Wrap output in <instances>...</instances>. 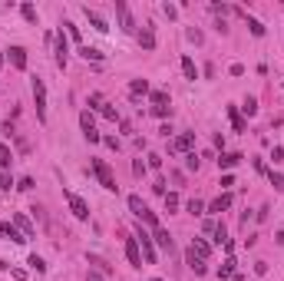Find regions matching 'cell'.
<instances>
[{
  "instance_id": "1",
  "label": "cell",
  "mask_w": 284,
  "mask_h": 281,
  "mask_svg": "<svg viewBox=\"0 0 284 281\" xmlns=\"http://www.w3.org/2000/svg\"><path fill=\"white\" fill-rule=\"evenodd\" d=\"M129 212H132V215L139 218V222H146V225H149L152 232L159 228V215H156V212H149V205L142 202V195H129Z\"/></svg>"
},
{
  "instance_id": "2",
  "label": "cell",
  "mask_w": 284,
  "mask_h": 281,
  "mask_svg": "<svg viewBox=\"0 0 284 281\" xmlns=\"http://www.w3.org/2000/svg\"><path fill=\"white\" fill-rule=\"evenodd\" d=\"M116 20H119V30L122 33H139V24H135V17H132L126 0H116Z\"/></svg>"
},
{
  "instance_id": "3",
  "label": "cell",
  "mask_w": 284,
  "mask_h": 281,
  "mask_svg": "<svg viewBox=\"0 0 284 281\" xmlns=\"http://www.w3.org/2000/svg\"><path fill=\"white\" fill-rule=\"evenodd\" d=\"M93 172H96V179H99V185H103L106 192H116V189H119L116 176H112V169H109V162H106V159H93Z\"/></svg>"
},
{
  "instance_id": "4",
  "label": "cell",
  "mask_w": 284,
  "mask_h": 281,
  "mask_svg": "<svg viewBox=\"0 0 284 281\" xmlns=\"http://www.w3.org/2000/svg\"><path fill=\"white\" fill-rule=\"evenodd\" d=\"M30 89H33V103H37V119L47 122V86H43V80H40V76H33Z\"/></svg>"
},
{
  "instance_id": "5",
  "label": "cell",
  "mask_w": 284,
  "mask_h": 281,
  "mask_svg": "<svg viewBox=\"0 0 284 281\" xmlns=\"http://www.w3.org/2000/svg\"><path fill=\"white\" fill-rule=\"evenodd\" d=\"M135 241H139V248H142V261L146 265H156V241H152L149 232H142V225L135 228Z\"/></svg>"
},
{
  "instance_id": "6",
  "label": "cell",
  "mask_w": 284,
  "mask_h": 281,
  "mask_svg": "<svg viewBox=\"0 0 284 281\" xmlns=\"http://www.w3.org/2000/svg\"><path fill=\"white\" fill-rule=\"evenodd\" d=\"M63 199H66V205H70L73 218H79V222H89V205H86L83 199H79L76 192H70V189H66V192H63Z\"/></svg>"
},
{
  "instance_id": "7",
  "label": "cell",
  "mask_w": 284,
  "mask_h": 281,
  "mask_svg": "<svg viewBox=\"0 0 284 281\" xmlns=\"http://www.w3.org/2000/svg\"><path fill=\"white\" fill-rule=\"evenodd\" d=\"M53 43H56V66L66 70V63H70V43H66V33L56 30L53 33Z\"/></svg>"
},
{
  "instance_id": "8",
  "label": "cell",
  "mask_w": 284,
  "mask_h": 281,
  "mask_svg": "<svg viewBox=\"0 0 284 281\" xmlns=\"http://www.w3.org/2000/svg\"><path fill=\"white\" fill-rule=\"evenodd\" d=\"M192 146H195V132H182L169 143V156H179V153H192Z\"/></svg>"
},
{
  "instance_id": "9",
  "label": "cell",
  "mask_w": 284,
  "mask_h": 281,
  "mask_svg": "<svg viewBox=\"0 0 284 281\" xmlns=\"http://www.w3.org/2000/svg\"><path fill=\"white\" fill-rule=\"evenodd\" d=\"M14 228L20 235H24V238H33V235H37V228H33V222L30 218L24 215V212H14Z\"/></svg>"
},
{
  "instance_id": "10",
  "label": "cell",
  "mask_w": 284,
  "mask_h": 281,
  "mask_svg": "<svg viewBox=\"0 0 284 281\" xmlns=\"http://www.w3.org/2000/svg\"><path fill=\"white\" fill-rule=\"evenodd\" d=\"M231 202H235V199H231V192H221L215 202H208V205H205V212H212V215H221V212H228V209H231Z\"/></svg>"
},
{
  "instance_id": "11",
  "label": "cell",
  "mask_w": 284,
  "mask_h": 281,
  "mask_svg": "<svg viewBox=\"0 0 284 281\" xmlns=\"http://www.w3.org/2000/svg\"><path fill=\"white\" fill-rule=\"evenodd\" d=\"M152 241H156L159 248H166V251H169V255H175V241H172V235H169V232H166V228H162V225H159L156 232H152Z\"/></svg>"
},
{
  "instance_id": "12",
  "label": "cell",
  "mask_w": 284,
  "mask_h": 281,
  "mask_svg": "<svg viewBox=\"0 0 284 281\" xmlns=\"http://www.w3.org/2000/svg\"><path fill=\"white\" fill-rule=\"evenodd\" d=\"M126 258H129V265L132 268H142V248H139V241L135 238H126Z\"/></svg>"
},
{
  "instance_id": "13",
  "label": "cell",
  "mask_w": 284,
  "mask_h": 281,
  "mask_svg": "<svg viewBox=\"0 0 284 281\" xmlns=\"http://www.w3.org/2000/svg\"><path fill=\"white\" fill-rule=\"evenodd\" d=\"M185 265H189L192 271L198 274V278H202V274H208V265H205V258H198V255H195V251H192V248L185 251Z\"/></svg>"
},
{
  "instance_id": "14",
  "label": "cell",
  "mask_w": 284,
  "mask_h": 281,
  "mask_svg": "<svg viewBox=\"0 0 284 281\" xmlns=\"http://www.w3.org/2000/svg\"><path fill=\"white\" fill-rule=\"evenodd\" d=\"M83 14H86V20H89V27H93V30L109 33V24H106V17H103V14H96V10H89V7H83Z\"/></svg>"
},
{
  "instance_id": "15",
  "label": "cell",
  "mask_w": 284,
  "mask_h": 281,
  "mask_svg": "<svg viewBox=\"0 0 284 281\" xmlns=\"http://www.w3.org/2000/svg\"><path fill=\"white\" fill-rule=\"evenodd\" d=\"M7 60H10L14 70H27V50L24 47H10L7 50Z\"/></svg>"
},
{
  "instance_id": "16",
  "label": "cell",
  "mask_w": 284,
  "mask_h": 281,
  "mask_svg": "<svg viewBox=\"0 0 284 281\" xmlns=\"http://www.w3.org/2000/svg\"><path fill=\"white\" fill-rule=\"evenodd\" d=\"M139 47L142 50H156V30H152V24H146L139 30Z\"/></svg>"
},
{
  "instance_id": "17",
  "label": "cell",
  "mask_w": 284,
  "mask_h": 281,
  "mask_svg": "<svg viewBox=\"0 0 284 281\" xmlns=\"http://www.w3.org/2000/svg\"><path fill=\"white\" fill-rule=\"evenodd\" d=\"M189 248L195 251L198 258H205V261H208V255H212V245H208L205 238H192V245H189Z\"/></svg>"
},
{
  "instance_id": "18",
  "label": "cell",
  "mask_w": 284,
  "mask_h": 281,
  "mask_svg": "<svg viewBox=\"0 0 284 281\" xmlns=\"http://www.w3.org/2000/svg\"><path fill=\"white\" fill-rule=\"evenodd\" d=\"M241 159H245L241 153H221V156H218V166H221V169H235Z\"/></svg>"
},
{
  "instance_id": "19",
  "label": "cell",
  "mask_w": 284,
  "mask_h": 281,
  "mask_svg": "<svg viewBox=\"0 0 284 281\" xmlns=\"http://www.w3.org/2000/svg\"><path fill=\"white\" fill-rule=\"evenodd\" d=\"M182 73H185V80H198V66L192 56H182Z\"/></svg>"
},
{
  "instance_id": "20",
  "label": "cell",
  "mask_w": 284,
  "mask_h": 281,
  "mask_svg": "<svg viewBox=\"0 0 284 281\" xmlns=\"http://www.w3.org/2000/svg\"><path fill=\"white\" fill-rule=\"evenodd\" d=\"M79 56L83 60H93V63H103V50H96V47H79Z\"/></svg>"
},
{
  "instance_id": "21",
  "label": "cell",
  "mask_w": 284,
  "mask_h": 281,
  "mask_svg": "<svg viewBox=\"0 0 284 281\" xmlns=\"http://www.w3.org/2000/svg\"><path fill=\"white\" fill-rule=\"evenodd\" d=\"M149 99H152V109H159V106H172V99H169V93H162V89H156V93H152V89H149Z\"/></svg>"
},
{
  "instance_id": "22",
  "label": "cell",
  "mask_w": 284,
  "mask_h": 281,
  "mask_svg": "<svg viewBox=\"0 0 284 281\" xmlns=\"http://www.w3.org/2000/svg\"><path fill=\"white\" fill-rule=\"evenodd\" d=\"M228 116H231V126H235V132H245V129H248V122L238 116V106H228Z\"/></svg>"
},
{
  "instance_id": "23",
  "label": "cell",
  "mask_w": 284,
  "mask_h": 281,
  "mask_svg": "<svg viewBox=\"0 0 284 281\" xmlns=\"http://www.w3.org/2000/svg\"><path fill=\"white\" fill-rule=\"evenodd\" d=\"M129 93H132V96H146V93H149V80H132L129 83Z\"/></svg>"
},
{
  "instance_id": "24",
  "label": "cell",
  "mask_w": 284,
  "mask_h": 281,
  "mask_svg": "<svg viewBox=\"0 0 284 281\" xmlns=\"http://www.w3.org/2000/svg\"><path fill=\"white\" fill-rule=\"evenodd\" d=\"M245 20H248V30H251V37H264V24H261V20H254V17H248V14H245Z\"/></svg>"
},
{
  "instance_id": "25",
  "label": "cell",
  "mask_w": 284,
  "mask_h": 281,
  "mask_svg": "<svg viewBox=\"0 0 284 281\" xmlns=\"http://www.w3.org/2000/svg\"><path fill=\"white\" fill-rule=\"evenodd\" d=\"M86 261H89V265H96V268H99V274H109V271H112V268L106 265V261H103L99 255H86Z\"/></svg>"
},
{
  "instance_id": "26",
  "label": "cell",
  "mask_w": 284,
  "mask_h": 281,
  "mask_svg": "<svg viewBox=\"0 0 284 281\" xmlns=\"http://www.w3.org/2000/svg\"><path fill=\"white\" fill-rule=\"evenodd\" d=\"M185 209H189V215H205V202H202V199H192Z\"/></svg>"
},
{
  "instance_id": "27",
  "label": "cell",
  "mask_w": 284,
  "mask_h": 281,
  "mask_svg": "<svg viewBox=\"0 0 284 281\" xmlns=\"http://www.w3.org/2000/svg\"><path fill=\"white\" fill-rule=\"evenodd\" d=\"M10 162H14V153H10V146H7V143H0V166L7 169Z\"/></svg>"
},
{
  "instance_id": "28",
  "label": "cell",
  "mask_w": 284,
  "mask_h": 281,
  "mask_svg": "<svg viewBox=\"0 0 284 281\" xmlns=\"http://www.w3.org/2000/svg\"><path fill=\"white\" fill-rule=\"evenodd\" d=\"M215 241H218V245H225V241H228V228H225V222H218V225H215Z\"/></svg>"
},
{
  "instance_id": "29",
  "label": "cell",
  "mask_w": 284,
  "mask_h": 281,
  "mask_svg": "<svg viewBox=\"0 0 284 281\" xmlns=\"http://www.w3.org/2000/svg\"><path fill=\"white\" fill-rule=\"evenodd\" d=\"M231 274H235V258H228V261H225V265L218 268V278L225 281V278H231Z\"/></svg>"
},
{
  "instance_id": "30",
  "label": "cell",
  "mask_w": 284,
  "mask_h": 281,
  "mask_svg": "<svg viewBox=\"0 0 284 281\" xmlns=\"http://www.w3.org/2000/svg\"><path fill=\"white\" fill-rule=\"evenodd\" d=\"M20 14H24L27 24H37V7H33V4H24V7H20Z\"/></svg>"
},
{
  "instance_id": "31",
  "label": "cell",
  "mask_w": 284,
  "mask_h": 281,
  "mask_svg": "<svg viewBox=\"0 0 284 281\" xmlns=\"http://www.w3.org/2000/svg\"><path fill=\"white\" fill-rule=\"evenodd\" d=\"M99 112H103V116H106V119H109V122H119V109H116V106H99Z\"/></svg>"
},
{
  "instance_id": "32",
  "label": "cell",
  "mask_w": 284,
  "mask_h": 281,
  "mask_svg": "<svg viewBox=\"0 0 284 281\" xmlns=\"http://www.w3.org/2000/svg\"><path fill=\"white\" fill-rule=\"evenodd\" d=\"M162 202H166V212H169V215L179 209V195H175V192H166V199H162Z\"/></svg>"
},
{
  "instance_id": "33",
  "label": "cell",
  "mask_w": 284,
  "mask_h": 281,
  "mask_svg": "<svg viewBox=\"0 0 284 281\" xmlns=\"http://www.w3.org/2000/svg\"><path fill=\"white\" fill-rule=\"evenodd\" d=\"M27 265H30L33 271H40V274L47 271V261H43V258H40V255H30V261H27Z\"/></svg>"
},
{
  "instance_id": "34",
  "label": "cell",
  "mask_w": 284,
  "mask_h": 281,
  "mask_svg": "<svg viewBox=\"0 0 284 281\" xmlns=\"http://www.w3.org/2000/svg\"><path fill=\"white\" fill-rule=\"evenodd\" d=\"M241 109H245V116H254V112H258V99H254V96H248L245 103H241Z\"/></svg>"
},
{
  "instance_id": "35",
  "label": "cell",
  "mask_w": 284,
  "mask_h": 281,
  "mask_svg": "<svg viewBox=\"0 0 284 281\" xmlns=\"http://www.w3.org/2000/svg\"><path fill=\"white\" fill-rule=\"evenodd\" d=\"M268 179H271V185H274L277 192L284 189V176H281V172H274V169H271V172H268Z\"/></svg>"
},
{
  "instance_id": "36",
  "label": "cell",
  "mask_w": 284,
  "mask_h": 281,
  "mask_svg": "<svg viewBox=\"0 0 284 281\" xmlns=\"http://www.w3.org/2000/svg\"><path fill=\"white\" fill-rule=\"evenodd\" d=\"M146 169H149L146 162H142V159H135V162H132V176H135V179H142V176H146Z\"/></svg>"
},
{
  "instance_id": "37",
  "label": "cell",
  "mask_w": 284,
  "mask_h": 281,
  "mask_svg": "<svg viewBox=\"0 0 284 281\" xmlns=\"http://www.w3.org/2000/svg\"><path fill=\"white\" fill-rule=\"evenodd\" d=\"M198 166H202V162H198V156H195V153H189V156H185V169L198 172Z\"/></svg>"
},
{
  "instance_id": "38",
  "label": "cell",
  "mask_w": 284,
  "mask_h": 281,
  "mask_svg": "<svg viewBox=\"0 0 284 281\" xmlns=\"http://www.w3.org/2000/svg\"><path fill=\"white\" fill-rule=\"evenodd\" d=\"M152 192L166 199V179H156V182H152Z\"/></svg>"
},
{
  "instance_id": "39",
  "label": "cell",
  "mask_w": 284,
  "mask_h": 281,
  "mask_svg": "<svg viewBox=\"0 0 284 281\" xmlns=\"http://www.w3.org/2000/svg\"><path fill=\"white\" fill-rule=\"evenodd\" d=\"M149 169H162V156L159 153H149V162H146Z\"/></svg>"
},
{
  "instance_id": "40",
  "label": "cell",
  "mask_w": 284,
  "mask_h": 281,
  "mask_svg": "<svg viewBox=\"0 0 284 281\" xmlns=\"http://www.w3.org/2000/svg\"><path fill=\"white\" fill-rule=\"evenodd\" d=\"M0 189H4V192H10V189H14V179H10L7 172H4V176H0Z\"/></svg>"
},
{
  "instance_id": "41",
  "label": "cell",
  "mask_w": 284,
  "mask_h": 281,
  "mask_svg": "<svg viewBox=\"0 0 284 281\" xmlns=\"http://www.w3.org/2000/svg\"><path fill=\"white\" fill-rule=\"evenodd\" d=\"M33 185H37V182H33V179H20V182H17V189H20V192H30Z\"/></svg>"
},
{
  "instance_id": "42",
  "label": "cell",
  "mask_w": 284,
  "mask_h": 281,
  "mask_svg": "<svg viewBox=\"0 0 284 281\" xmlns=\"http://www.w3.org/2000/svg\"><path fill=\"white\" fill-rule=\"evenodd\" d=\"M63 27H66V33H70L73 40H79V27H76V24H70V20H66V24H63Z\"/></svg>"
},
{
  "instance_id": "43",
  "label": "cell",
  "mask_w": 284,
  "mask_h": 281,
  "mask_svg": "<svg viewBox=\"0 0 284 281\" xmlns=\"http://www.w3.org/2000/svg\"><path fill=\"white\" fill-rule=\"evenodd\" d=\"M103 143H106V146H109L112 153H119V139H116V136H103Z\"/></svg>"
},
{
  "instance_id": "44",
  "label": "cell",
  "mask_w": 284,
  "mask_h": 281,
  "mask_svg": "<svg viewBox=\"0 0 284 281\" xmlns=\"http://www.w3.org/2000/svg\"><path fill=\"white\" fill-rule=\"evenodd\" d=\"M189 40H192V43H202L205 37H202V30H195V27H192V30H189Z\"/></svg>"
},
{
  "instance_id": "45",
  "label": "cell",
  "mask_w": 284,
  "mask_h": 281,
  "mask_svg": "<svg viewBox=\"0 0 284 281\" xmlns=\"http://www.w3.org/2000/svg\"><path fill=\"white\" fill-rule=\"evenodd\" d=\"M89 106H93V109H99V106H103V96H99V93H93V96H89Z\"/></svg>"
},
{
  "instance_id": "46",
  "label": "cell",
  "mask_w": 284,
  "mask_h": 281,
  "mask_svg": "<svg viewBox=\"0 0 284 281\" xmlns=\"http://www.w3.org/2000/svg\"><path fill=\"white\" fill-rule=\"evenodd\" d=\"M4 136H17V129H14V122H4V129H0Z\"/></svg>"
},
{
  "instance_id": "47",
  "label": "cell",
  "mask_w": 284,
  "mask_h": 281,
  "mask_svg": "<svg viewBox=\"0 0 284 281\" xmlns=\"http://www.w3.org/2000/svg\"><path fill=\"white\" fill-rule=\"evenodd\" d=\"M235 185V176H221V189H231Z\"/></svg>"
},
{
  "instance_id": "48",
  "label": "cell",
  "mask_w": 284,
  "mask_h": 281,
  "mask_svg": "<svg viewBox=\"0 0 284 281\" xmlns=\"http://www.w3.org/2000/svg\"><path fill=\"white\" fill-rule=\"evenodd\" d=\"M228 73H231V76H241V73H245V66H241V63H231Z\"/></svg>"
},
{
  "instance_id": "49",
  "label": "cell",
  "mask_w": 284,
  "mask_h": 281,
  "mask_svg": "<svg viewBox=\"0 0 284 281\" xmlns=\"http://www.w3.org/2000/svg\"><path fill=\"white\" fill-rule=\"evenodd\" d=\"M271 159H274V162H281V159H284V149H281V146H274V153H271Z\"/></svg>"
},
{
  "instance_id": "50",
  "label": "cell",
  "mask_w": 284,
  "mask_h": 281,
  "mask_svg": "<svg viewBox=\"0 0 284 281\" xmlns=\"http://www.w3.org/2000/svg\"><path fill=\"white\" fill-rule=\"evenodd\" d=\"M166 17H169V20H175V17H179V10H175L172 4H166Z\"/></svg>"
},
{
  "instance_id": "51",
  "label": "cell",
  "mask_w": 284,
  "mask_h": 281,
  "mask_svg": "<svg viewBox=\"0 0 284 281\" xmlns=\"http://www.w3.org/2000/svg\"><path fill=\"white\" fill-rule=\"evenodd\" d=\"M86 281H106V278H103L99 271H89V274H86Z\"/></svg>"
},
{
  "instance_id": "52",
  "label": "cell",
  "mask_w": 284,
  "mask_h": 281,
  "mask_svg": "<svg viewBox=\"0 0 284 281\" xmlns=\"http://www.w3.org/2000/svg\"><path fill=\"white\" fill-rule=\"evenodd\" d=\"M0 66H4V53H0Z\"/></svg>"
},
{
  "instance_id": "53",
  "label": "cell",
  "mask_w": 284,
  "mask_h": 281,
  "mask_svg": "<svg viewBox=\"0 0 284 281\" xmlns=\"http://www.w3.org/2000/svg\"><path fill=\"white\" fill-rule=\"evenodd\" d=\"M152 281H162V278H152Z\"/></svg>"
}]
</instances>
